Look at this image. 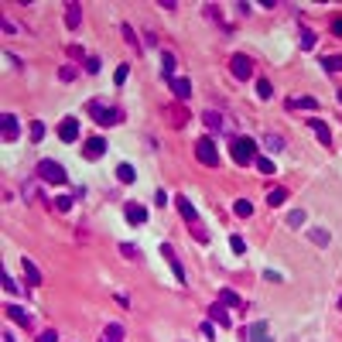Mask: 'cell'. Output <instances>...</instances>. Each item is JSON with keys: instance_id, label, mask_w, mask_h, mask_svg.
<instances>
[{"instance_id": "cell-1", "label": "cell", "mask_w": 342, "mask_h": 342, "mask_svg": "<svg viewBox=\"0 0 342 342\" xmlns=\"http://www.w3.org/2000/svg\"><path fill=\"white\" fill-rule=\"evenodd\" d=\"M233 161H236V164L257 161V144H253L250 137H233Z\"/></svg>"}, {"instance_id": "cell-2", "label": "cell", "mask_w": 342, "mask_h": 342, "mask_svg": "<svg viewBox=\"0 0 342 342\" xmlns=\"http://www.w3.org/2000/svg\"><path fill=\"white\" fill-rule=\"evenodd\" d=\"M38 178H41V182H48V185H62L69 175H65V168H62L58 161H48V157H45V161L38 164Z\"/></svg>"}, {"instance_id": "cell-3", "label": "cell", "mask_w": 342, "mask_h": 342, "mask_svg": "<svg viewBox=\"0 0 342 342\" xmlns=\"http://www.w3.org/2000/svg\"><path fill=\"white\" fill-rule=\"evenodd\" d=\"M195 154H199V161H202V164H212V168L219 164V154H216V144H212L209 137H202V140L195 144Z\"/></svg>"}, {"instance_id": "cell-4", "label": "cell", "mask_w": 342, "mask_h": 342, "mask_svg": "<svg viewBox=\"0 0 342 342\" xmlns=\"http://www.w3.org/2000/svg\"><path fill=\"white\" fill-rule=\"evenodd\" d=\"M89 113H93L99 123H120V120H123L120 110H110V106H103V103H89Z\"/></svg>"}, {"instance_id": "cell-5", "label": "cell", "mask_w": 342, "mask_h": 342, "mask_svg": "<svg viewBox=\"0 0 342 342\" xmlns=\"http://www.w3.org/2000/svg\"><path fill=\"white\" fill-rule=\"evenodd\" d=\"M233 76L236 79H250L253 76V62H250V55H233Z\"/></svg>"}, {"instance_id": "cell-6", "label": "cell", "mask_w": 342, "mask_h": 342, "mask_svg": "<svg viewBox=\"0 0 342 342\" xmlns=\"http://www.w3.org/2000/svg\"><path fill=\"white\" fill-rule=\"evenodd\" d=\"M76 137H79V120H72V116H69V120H62V127H58V140L72 144Z\"/></svg>"}, {"instance_id": "cell-7", "label": "cell", "mask_w": 342, "mask_h": 342, "mask_svg": "<svg viewBox=\"0 0 342 342\" xmlns=\"http://www.w3.org/2000/svg\"><path fill=\"white\" fill-rule=\"evenodd\" d=\"M106 154V140L103 137H93V140H86V157L96 161V157H103Z\"/></svg>"}, {"instance_id": "cell-8", "label": "cell", "mask_w": 342, "mask_h": 342, "mask_svg": "<svg viewBox=\"0 0 342 342\" xmlns=\"http://www.w3.org/2000/svg\"><path fill=\"white\" fill-rule=\"evenodd\" d=\"M308 240H311L315 247H328V243H332V236H328V229H325V226H311V229H308Z\"/></svg>"}, {"instance_id": "cell-9", "label": "cell", "mask_w": 342, "mask_h": 342, "mask_svg": "<svg viewBox=\"0 0 342 342\" xmlns=\"http://www.w3.org/2000/svg\"><path fill=\"white\" fill-rule=\"evenodd\" d=\"M250 342H274L267 332V322H253L250 325Z\"/></svg>"}, {"instance_id": "cell-10", "label": "cell", "mask_w": 342, "mask_h": 342, "mask_svg": "<svg viewBox=\"0 0 342 342\" xmlns=\"http://www.w3.org/2000/svg\"><path fill=\"white\" fill-rule=\"evenodd\" d=\"M171 93L178 96V99H189V96H192V82H189V79H178V76H175V79H171Z\"/></svg>"}, {"instance_id": "cell-11", "label": "cell", "mask_w": 342, "mask_h": 342, "mask_svg": "<svg viewBox=\"0 0 342 342\" xmlns=\"http://www.w3.org/2000/svg\"><path fill=\"white\" fill-rule=\"evenodd\" d=\"M308 127H311V130H315V137H318V140H322L325 147H328V144H332V130H328V127H325L322 120H308Z\"/></svg>"}, {"instance_id": "cell-12", "label": "cell", "mask_w": 342, "mask_h": 342, "mask_svg": "<svg viewBox=\"0 0 342 342\" xmlns=\"http://www.w3.org/2000/svg\"><path fill=\"white\" fill-rule=\"evenodd\" d=\"M161 253L168 257V264H171V270H175V277H178V281H185V267L178 264V257H175V250H171L168 243H164V247H161Z\"/></svg>"}, {"instance_id": "cell-13", "label": "cell", "mask_w": 342, "mask_h": 342, "mask_svg": "<svg viewBox=\"0 0 342 342\" xmlns=\"http://www.w3.org/2000/svg\"><path fill=\"white\" fill-rule=\"evenodd\" d=\"M287 106H291V110H318V99H315V96H294Z\"/></svg>"}, {"instance_id": "cell-14", "label": "cell", "mask_w": 342, "mask_h": 342, "mask_svg": "<svg viewBox=\"0 0 342 342\" xmlns=\"http://www.w3.org/2000/svg\"><path fill=\"white\" fill-rule=\"evenodd\" d=\"M99 342H123V325H106L103 328V335H99Z\"/></svg>"}, {"instance_id": "cell-15", "label": "cell", "mask_w": 342, "mask_h": 342, "mask_svg": "<svg viewBox=\"0 0 342 342\" xmlns=\"http://www.w3.org/2000/svg\"><path fill=\"white\" fill-rule=\"evenodd\" d=\"M21 267H24V274H28V284L38 287L41 284V270L35 267V260H21Z\"/></svg>"}, {"instance_id": "cell-16", "label": "cell", "mask_w": 342, "mask_h": 342, "mask_svg": "<svg viewBox=\"0 0 342 342\" xmlns=\"http://www.w3.org/2000/svg\"><path fill=\"white\" fill-rule=\"evenodd\" d=\"M175 206H178V212H182V216H185L189 223H195V219H199V212H195V206H192V202L185 199V195H178V202H175Z\"/></svg>"}, {"instance_id": "cell-17", "label": "cell", "mask_w": 342, "mask_h": 342, "mask_svg": "<svg viewBox=\"0 0 342 342\" xmlns=\"http://www.w3.org/2000/svg\"><path fill=\"white\" fill-rule=\"evenodd\" d=\"M127 219H130L133 226H144L147 223V209L144 206H127Z\"/></svg>"}, {"instance_id": "cell-18", "label": "cell", "mask_w": 342, "mask_h": 342, "mask_svg": "<svg viewBox=\"0 0 342 342\" xmlns=\"http://www.w3.org/2000/svg\"><path fill=\"white\" fill-rule=\"evenodd\" d=\"M202 120L209 123V130H212V133H223V130H226L223 116H219V113H212V110H206V113H202Z\"/></svg>"}, {"instance_id": "cell-19", "label": "cell", "mask_w": 342, "mask_h": 342, "mask_svg": "<svg viewBox=\"0 0 342 342\" xmlns=\"http://www.w3.org/2000/svg\"><path fill=\"white\" fill-rule=\"evenodd\" d=\"M14 137H18V116L4 113V140H14Z\"/></svg>"}, {"instance_id": "cell-20", "label": "cell", "mask_w": 342, "mask_h": 342, "mask_svg": "<svg viewBox=\"0 0 342 342\" xmlns=\"http://www.w3.org/2000/svg\"><path fill=\"white\" fill-rule=\"evenodd\" d=\"M7 318H11V322H21V325H28V322H31V315H28V311H24L21 304H11V308H7Z\"/></svg>"}, {"instance_id": "cell-21", "label": "cell", "mask_w": 342, "mask_h": 342, "mask_svg": "<svg viewBox=\"0 0 342 342\" xmlns=\"http://www.w3.org/2000/svg\"><path fill=\"white\" fill-rule=\"evenodd\" d=\"M219 301L226 304V308H240V294H236V291H229V287H223V291H219Z\"/></svg>"}, {"instance_id": "cell-22", "label": "cell", "mask_w": 342, "mask_h": 342, "mask_svg": "<svg viewBox=\"0 0 342 342\" xmlns=\"http://www.w3.org/2000/svg\"><path fill=\"white\" fill-rule=\"evenodd\" d=\"M79 18H82V7H79V4H69V7H65V24H69V28H76Z\"/></svg>"}, {"instance_id": "cell-23", "label": "cell", "mask_w": 342, "mask_h": 342, "mask_svg": "<svg viewBox=\"0 0 342 342\" xmlns=\"http://www.w3.org/2000/svg\"><path fill=\"white\" fill-rule=\"evenodd\" d=\"M287 202V189H274L267 195V206H284Z\"/></svg>"}, {"instance_id": "cell-24", "label": "cell", "mask_w": 342, "mask_h": 342, "mask_svg": "<svg viewBox=\"0 0 342 342\" xmlns=\"http://www.w3.org/2000/svg\"><path fill=\"white\" fill-rule=\"evenodd\" d=\"M209 315H212V318H216L219 325H229V322H233V318H229V311H226V304H216Z\"/></svg>"}, {"instance_id": "cell-25", "label": "cell", "mask_w": 342, "mask_h": 342, "mask_svg": "<svg viewBox=\"0 0 342 342\" xmlns=\"http://www.w3.org/2000/svg\"><path fill=\"white\" fill-rule=\"evenodd\" d=\"M161 62H164V69H161V72H164V79H175V55H171V52H164V55H161Z\"/></svg>"}, {"instance_id": "cell-26", "label": "cell", "mask_w": 342, "mask_h": 342, "mask_svg": "<svg viewBox=\"0 0 342 342\" xmlns=\"http://www.w3.org/2000/svg\"><path fill=\"white\" fill-rule=\"evenodd\" d=\"M116 178H120V182H123V185H130L133 178H137V171H133L130 164H120V168H116Z\"/></svg>"}, {"instance_id": "cell-27", "label": "cell", "mask_w": 342, "mask_h": 342, "mask_svg": "<svg viewBox=\"0 0 342 342\" xmlns=\"http://www.w3.org/2000/svg\"><path fill=\"white\" fill-rule=\"evenodd\" d=\"M233 212H236V216H243V219H247V216H253V206H250L247 199H236V202H233Z\"/></svg>"}, {"instance_id": "cell-28", "label": "cell", "mask_w": 342, "mask_h": 342, "mask_svg": "<svg viewBox=\"0 0 342 342\" xmlns=\"http://www.w3.org/2000/svg\"><path fill=\"white\" fill-rule=\"evenodd\" d=\"M322 69H328V72H342V55H328V58H322Z\"/></svg>"}, {"instance_id": "cell-29", "label": "cell", "mask_w": 342, "mask_h": 342, "mask_svg": "<svg viewBox=\"0 0 342 342\" xmlns=\"http://www.w3.org/2000/svg\"><path fill=\"white\" fill-rule=\"evenodd\" d=\"M287 226H291V229L304 226V209H294V212H287Z\"/></svg>"}, {"instance_id": "cell-30", "label": "cell", "mask_w": 342, "mask_h": 342, "mask_svg": "<svg viewBox=\"0 0 342 342\" xmlns=\"http://www.w3.org/2000/svg\"><path fill=\"white\" fill-rule=\"evenodd\" d=\"M264 144L270 147V151H281V147H284V140H281L277 133H267V140H264Z\"/></svg>"}, {"instance_id": "cell-31", "label": "cell", "mask_w": 342, "mask_h": 342, "mask_svg": "<svg viewBox=\"0 0 342 342\" xmlns=\"http://www.w3.org/2000/svg\"><path fill=\"white\" fill-rule=\"evenodd\" d=\"M257 93H260V99H270V93H274V86H270L267 79H260V82H257Z\"/></svg>"}, {"instance_id": "cell-32", "label": "cell", "mask_w": 342, "mask_h": 342, "mask_svg": "<svg viewBox=\"0 0 342 342\" xmlns=\"http://www.w3.org/2000/svg\"><path fill=\"white\" fill-rule=\"evenodd\" d=\"M257 168L264 171V175H274V171H277V168H274V161H270V157H257Z\"/></svg>"}, {"instance_id": "cell-33", "label": "cell", "mask_w": 342, "mask_h": 342, "mask_svg": "<svg viewBox=\"0 0 342 342\" xmlns=\"http://www.w3.org/2000/svg\"><path fill=\"white\" fill-rule=\"evenodd\" d=\"M127 72H130V65H120V69L113 72V82H116V86H123V82H127Z\"/></svg>"}, {"instance_id": "cell-34", "label": "cell", "mask_w": 342, "mask_h": 342, "mask_svg": "<svg viewBox=\"0 0 342 342\" xmlns=\"http://www.w3.org/2000/svg\"><path fill=\"white\" fill-rule=\"evenodd\" d=\"M120 253H123V257H130V260H140V250L130 247V243H123V247H120Z\"/></svg>"}, {"instance_id": "cell-35", "label": "cell", "mask_w": 342, "mask_h": 342, "mask_svg": "<svg viewBox=\"0 0 342 342\" xmlns=\"http://www.w3.org/2000/svg\"><path fill=\"white\" fill-rule=\"evenodd\" d=\"M41 137H45V123L35 120V123H31V140H41Z\"/></svg>"}, {"instance_id": "cell-36", "label": "cell", "mask_w": 342, "mask_h": 342, "mask_svg": "<svg viewBox=\"0 0 342 342\" xmlns=\"http://www.w3.org/2000/svg\"><path fill=\"white\" fill-rule=\"evenodd\" d=\"M301 48H304V52L315 48V35H311V31H304V35H301Z\"/></svg>"}, {"instance_id": "cell-37", "label": "cell", "mask_w": 342, "mask_h": 342, "mask_svg": "<svg viewBox=\"0 0 342 342\" xmlns=\"http://www.w3.org/2000/svg\"><path fill=\"white\" fill-rule=\"evenodd\" d=\"M229 247L236 250V253H247V243H243L240 236H229Z\"/></svg>"}, {"instance_id": "cell-38", "label": "cell", "mask_w": 342, "mask_h": 342, "mask_svg": "<svg viewBox=\"0 0 342 342\" xmlns=\"http://www.w3.org/2000/svg\"><path fill=\"white\" fill-rule=\"evenodd\" d=\"M55 209H72V199H69V195H62V199H55Z\"/></svg>"}, {"instance_id": "cell-39", "label": "cell", "mask_w": 342, "mask_h": 342, "mask_svg": "<svg viewBox=\"0 0 342 342\" xmlns=\"http://www.w3.org/2000/svg\"><path fill=\"white\" fill-rule=\"evenodd\" d=\"M4 291H11V294H14V291H18V281H14V277H11V274H4Z\"/></svg>"}, {"instance_id": "cell-40", "label": "cell", "mask_w": 342, "mask_h": 342, "mask_svg": "<svg viewBox=\"0 0 342 342\" xmlns=\"http://www.w3.org/2000/svg\"><path fill=\"white\" fill-rule=\"evenodd\" d=\"M38 342H58V335L48 328V332H41V335H38Z\"/></svg>"}, {"instance_id": "cell-41", "label": "cell", "mask_w": 342, "mask_h": 342, "mask_svg": "<svg viewBox=\"0 0 342 342\" xmlns=\"http://www.w3.org/2000/svg\"><path fill=\"white\" fill-rule=\"evenodd\" d=\"M154 202H157V206H164V202H168V192L157 189V192H154Z\"/></svg>"}, {"instance_id": "cell-42", "label": "cell", "mask_w": 342, "mask_h": 342, "mask_svg": "<svg viewBox=\"0 0 342 342\" xmlns=\"http://www.w3.org/2000/svg\"><path fill=\"white\" fill-rule=\"evenodd\" d=\"M332 35H339V38H342V18L332 21Z\"/></svg>"}, {"instance_id": "cell-43", "label": "cell", "mask_w": 342, "mask_h": 342, "mask_svg": "<svg viewBox=\"0 0 342 342\" xmlns=\"http://www.w3.org/2000/svg\"><path fill=\"white\" fill-rule=\"evenodd\" d=\"M339 308H342V298H339Z\"/></svg>"}, {"instance_id": "cell-44", "label": "cell", "mask_w": 342, "mask_h": 342, "mask_svg": "<svg viewBox=\"0 0 342 342\" xmlns=\"http://www.w3.org/2000/svg\"><path fill=\"white\" fill-rule=\"evenodd\" d=\"M339 99H342V93H339Z\"/></svg>"}]
</instances>
